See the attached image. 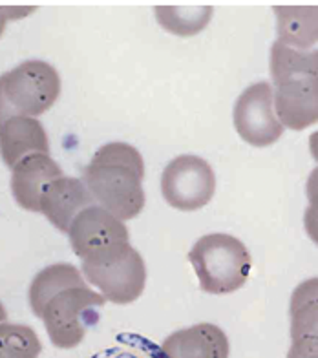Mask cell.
<instances>
[{"instance_id": "obj_6", "label": "cell", "mask_w": 318, "mask_h": 358, "mask_svg": "<svg viewBox=\"0 0 318 358\" xmlns=\"http://www.w3.org/2000/svg\"><path fill=\"white\" fill-rule=\"evenodd\" d=\"M216 192V174L203 157L183 154L165 166L161 194L165 201L181 213H194L209 205Z\"/></svg>"}, {"instance_id": "obj_15", "label": "cell", "mask_w": 318, "mask_h": 358, "mask_svg": "<svg viewBox=\"0 0 318 358\" xmlns=\"http://www.w3.org/2000/svg\"><path fill=\"white\" fill-rule=\"evenodd\" d=\"M269 68L275 86L287 83H318V50L300 52L282 43H273Z\"/></svg>"}, {"instance_id": "obj_10", "label": "cell", "mask_w": 318, "mask_h": 358, "mask_svg": "<svg viewBox=\"0 0 318 358\" xmlns=\"http://www.w3.org/2000/svg\"><path fill=\"white\" fill-rule=\"evenodd\" d=\"M92 205H95V199L90 190L86 189L85 181L62 176L48 185V189L41 198L38 213H43L48 217V222L57 227L59 231L68 234L71 222L75 220L77 214Z\"/></svg>"}, {"instance_id": "obj_11", "label": "cell", "mask_w": 318, "mask_h": 358, "mask_svg": "<svg viewBox=\"0 0 318 358\" xmlns=\"http://www.w3.org/2000/svg\"><path fill=\"white\" fill-rule=\"evenodd\" d=\"M229 338L214 324H196L166 336L163 358H229Z\"/></svg>"}, {"instance_id": "obj_8", "label": "cell", "mask_w": 318, "mask_h": 358, "mask_svg": "<svg viewBox=\"0 0 318 358\" xmlns=\"http://www.w3.org/2000/svg\"><path fill=\"white\" fill-rule=\"evenodd\" d=\"M71 249L81 259L105 255L119 245L130 243L129 229L119 217L101 205H92L77 214L68 231Z\"/></svg>"}, {"instance_id": "obj_7", "label": "cell", "mask_w": 318, "mask_h": 358, "mask_svg": "<svg viewBox=\"0 0 318 358\" xmlns=\"http://www.w3.org/2000/svg\"><path fill=\"white\" fill-rule=\"evenodd\" d=\"M233 119L240 137L256 148L276 143L285 130L276 117L273 86L267 80L243 90L234 104Z\"/></svg>"}, {"instance_id": "obj_21", "label": "cell", "mask_w": 318, "mask_h": 358, "mask_svg": "<svg viewBox=\"0 0 318 358\" xmlns=\"http://www.w3.org/2000/svg\"><path fill=\"white\" fill-rule=\"evenodd\" d=\"M305 194H308L309 207L318 213V166L309 174L308 183H305Z\"/></svg>"}, {"instance_id": "obj_16", "label": "cell", "mask_w": 318, "mask_h": 358, "mask_svg": "<svg viewBox=\"0 0 318 358\" xmlns=\"http://www.w3.org/2000/svg\"><path fill=\"white\" fill-rule=\"evenodd\" d=\"M291 338H318V278L296 285L291 294Z\"/></svg>"}, {"instance_id": "obj_1", "label": "cell", "mask_w": 318, "mask_h": 358, "mask_svg": "<svg viewBox=\"0 0 318 358\" xmlns=\"http://www.w3.org/2000/svg\"><path fill=\"white\" fill-rule=\"evenodd\" d=\"M106 298L86 285L81 271L71 264L43 268L29 285V306L46 325L55 348H77L99 322Z\"/></svg>"}, {"instance_id": "obj_3", "label": "cell", "mask_w": 318, "mask_h": 358, "mask_svg": "<svg viewBox=\"0 0 318 358\" xmlns=\"http://www.w3.org/2000/svg\"><path fill=\"white\" fill-rule=\"evenodd\" d=\"M189 262L209 294H231L245 285L252 259L243 241L231 234L201 236L189 252Z\"/></svg>"}, {"instance_id": "obj_22", "label": "cell", "mask_w": 318, "mask_h": 358, "mask_svg": "<svg viewBox=\"0 0 318 358\" xmlns=\"http://www.w3.org/2000/svg\"><path fill=\"white\" fill-rule=\"evenodd\" d=\"M309 150L315 161H318V130L309 136Z\"/></svg>"}, {"instance_id": "obj_4", "label": "cell", "mask_w": 318, "mask_h": 358, "mask_svg": "<svg viewBox=\"0 0 318 358\" xmlns=\"http://www.w3.org/2000/svg\"><path fill=\"white\" fill-rule=\"evenodd\" d=\"M61 95V77L44 61L20 62L0 76V127L11 117H37Z\"/></svg>"}, {"instance_id": "obj_12", "label": "cell", "mask_w": 318, "mask_h": 358, "mask_svg": "<svg viewBox=\"0 0 318 358\" xmlns=\"http://www.w3.org/2000/svg\"><path fill=\"white\" fill-rule=\"evenodd\" d=\"M275 112L284 128L304 130L318 123V83H287L273 90Z\"/></svg>"}, {"instance_id": "obj_20", "label": "cell", "mask_w": 318, "mask_h": 358, "mask_svg": "<svg viewBox=\"0 0 318 358\" xmlns=\"http://www.w3.org/2000/svg\"><path fill=\"white\" fill-rule=\"evenodd\" d=\"M35 11V8H0V35L4 34L10 20H20Z\"/></svg>"}, {"instance_id": "obj_14", "label": "cell", "mask_w": 318, "mask_h": 358, "mask_svg": "<svg viewBox=\"0 0 318 358\" xmlns=\"http://www.w3.org/2000/svg\"><path fill=\"white\" fill-rule=\"evenodd\" d=\"M278 43L309 52L318 43V6H275Z\"/></svg>"}, {"instance_id": "obj_23", "label": "cell", "mask_w": 318, "mask_h": 358, "mask_svg": "<svg viewBox=\"0 0 318 358\" xmlns=\"http://www.w3.org/2000/svg\"><path fill=\"white\" fill-rule=\"evenodd\" d=\"M8 322V311L4 309V306L0 303V324H6Z\"/></svg>"}, {"instance_id": "obj_17", "label": "cell", "mask_w": 318, "mask_h": 358, "mask_svg": "<svg viewBox=\"0 0 318 358\" xmlns=\"http://www.w3.org/2000/svg\"><path fill=\"white\" fill-rule=\"evenodd\" d=\"M157 22L161 28L171 31L180 37H192L198 35L201 29L207 28L210 22L214 10L212 8H171V6H161L154 10Z\"/></svg>"}, {"instance_id": "obj_13", "label": "cell", "mask_w": 318, "mask_h": 358, "mask_svg": "<svg viewBox=\"0 0 318 358\" xmlns=\"http://www.w3.org/2000/svg\"><path fill=\"white\" fill-rule=\"evenodd\" d=\"M34 154H50L48 134L35 117H11L0 127V156L13 169L20 159Z\"/></svg>"}, {"instance_id": "obj_5", "label": "cell", "mask_w": 318, "mask_h": 358, "mask_svg": "<svg viewBox=\"0 0 318 358\" xmlns=\"http://www.w3.org/2000/svg\"><path fill=\"white\" fill-rule=\"evenodd\" d=\"M82 274L99 289L106 302L117 306L136 302L147 285L145 259L130 243L119 245L105 255L82 259Z\"/></svg>"}, {"instance_id": "obj_9", "label": "cell", "mask_w": 318, "mask_h": 358, "mask_svg": "<svg viewBox=\"0 0 318 358\" xmlns=\"http://www.w3.org/2000/svg\"><path fill=\"white\" fill-rule=\"evenodd\" d=\"M62 169L48 154H34L11 169V194L15 201L29 213H38L41 198L48 185L62 178Z\"/></svg>"}, {"instance_id": "obj_18", "label": "cell", "mask_w": 318, "mask_h": 358, "mask_svg": "<svg viewBox=\"0 0 318 358\" xmlns=\"http://www.w3.org/2000/svg\"><path fill=\"white\" fill-rule=\"evenodd\" d=\"M41 340L29 325L0 324V358H38Z\"/></svg>"}, {"instance_id": "obj_19", "label": "cell", "mask_w": 318, "mask_h": 358, "mask_svg": "<svg viewBox=\"0 0 318 358\" xmlns=\"http://www.w3.org/2000/svg\"><path fill=\"white\" fill-rule=\"evenodd\" d=\"M287 358H318V338L305 336L293 340Z\"/></svg>"}, {"instance_id": "obj_2", "label": "cell", "mask_w": 318, "mask_h": 358, "mask_svg": "<svg viewBox=\"0 0 318 358\" xmlns=\"http://www.w3.org/2000/svg\"><path fill=\"white\" fill-rule=\"evenodd\" d=\"M145 161L129 143L103 145L82 174L95 203L121 222L139 216L145 207Z\"/></svg>"}]
</instances>
